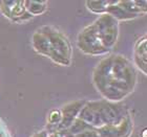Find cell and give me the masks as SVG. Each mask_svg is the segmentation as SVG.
Returning <instances> with one entry per match:
<instances>
[{"mask_svg":"<svg viewBox=\"0 0 147 137\" xmlns=\"http://www.w3.org/2000/svg\"><path fill=\"white\" fill-rule=\"evenodd\" d=\"M92 81L103 98L108 102H119L135 90L137 72L126 58L113 55L99 62Z\"/></svg>","mask_w":147,"mask_h":137,"instance_id":"obj_1","label":"cell"},{"mask_svg":"<svg viewBox=\"0 0 147 137\" xmlns=\"http://www.w3.org/2000/svg\"><path fill=\"white\" fill-rule=\"evenodd\" d=\"M77 45L80 50L86 55H102L108 52L99 38L98 29L95 23L86 26L80 31L77 39Z\"/></svg>","mask_w":147,"mask_h":137,"instance_id":"obj_2","label":"cell"},{"mask_svg":"<svg viewBox=\"0 0 147 137\" xmlns=\"http://www.w3.org/2000/svg\"><path fill=\"white\" fill-rule=\"evenodd\" d=\"M98 29L99 38L105 48L109 50L116 45L119 37V22L111 17L109 14L105 13L100 15L94 22Z\"/></svg>","mask_w":147,"mask_h":137,"instance_id":"obj_3","label":"cell"},{"mask_svg":"<svg viewBox=\"0 0 147 137\" xmlns=\"http://www.w3.org/2000/svg\"><path fill=\"white\" fill-rule=\"evenodd\" d=\"M89 103L98 112L104 126H118L128 115L125 106L123 105L113 104L108 101H97L89 102Z\"/></svg>","mask_w":147,"mask_h":137,"instance_id":"obj_4","label":"cell"},{"mask_svg":"<svg viewBox=\"0 0 147 137\" xmlns=\"http://www.w3.org/2000/svg\"><path fill=\"white\" fill-rule=\"evenodd\" d=\"M38 31H41L49 38L53 51L63 55L68 60H71V46L64 35L49 25H44L42 27H40Z\"/></svg>","mask_w":147,"mask_h":137,"instance_id":"obj_5","label":"cell"},{"mask_svg":"<svg viewBox=\"0 0 147 137\" xmlns=\"http://www.w3.org/2000/svg\"><path fill=\"white\" fill-rule=\"evenodd\" d=\"M0 9L5 17L17 23L26 22L34 17L28 12H26L24 1H20V0L0 1Z\"/></svg>","mask_w":147,"mask_h":137,"instance_id":"obj_6","label":"cell"},{"mask_svg":"<svg viewBox=\"0 0 147 137\" xmlns=\"http://www.w3.org/2000/svg\"><path fill=\"white\" fill-rule=\"evenodd\" d=\"M85 104H86L85 101H75L67 104V105H65L60 110L61 111L62 119L58 129H57V131H60V132L66 131L73 125V122L78 118L80 111L84 107Z\"/></svg>","mask_w":147,"mask_h":137,"instance_id":"obj_7","label":"cell"},{"mask_svg":"<svg viewBox=\"0 0 147 137\" xmlns=\"http://www.w3.org/2000/svg\"><path fill=\"white\" fill-rule=\"evenodd\" d=\"M146 36L142 37L137 41L134 51V61L135 65L142 72L147 73V49H146Z\"/></svg>","mask_w":147,"mask_h":137,"instance_id":"obj_8","label":"cell"},{"mask_svg":"<svg viewBox=\"0 0 147 137\" xmlns=\"http://www.w3.org/2000/svg\"><path fill=\"white\" fill-rule=\"evenodd\" d=\"M78 118L82 119L83 122H85L86 124H88L90 127L95 129H99L104 126L102 119L100 118V115L96 111L95 108L90 105L89 102H86L84 107L81 109L79 115H78Z\"/></svg>","mask_w":147,"mask_h":137,"instance_id":"obj_9","label":"cell"},{"mask_svg":"<svg viewBox=\"0 0 147 137\" xmlns=\"http://www.w3.org/2000/svg\"><path fill=\"white\" fill-rule=\"evenodd\" d=\"M33 47L37 52H39L40 55H45L47 58H49V55L52 53L53 48L52 45L49 43V38L44 34H42L41 31H37L33 36Z\"/></svg>","mask_w":147,"mask_h":137,"instance_id":"obj_10","label":"cell"},{"mask_svg":"<svg viewBox=\"0 0 147 137\" xmlns=\"http://www.w3.org/2000/svg\"><path fill=\"white\" fill-rule=\"evenodd\" d=\"M106 13L109 14L111 17H113L118 22L120 20H131V19L138 17L137 15H134L131 13L127 12L124 7L120 5L119 0H117V1H110L109 0V5H108Z\"/></svg>","mask_w":147,"mask_h":137,"instance_id":"obj_11","label":"cell"},{"mask_svg":"<svg viewBox=\"0 0 147 137\" xmlns=\"http://www.w3.org/2000/svg\"><path fill=\"white\" fill-rule=\"evenodd\" d=\"M119 4L122 7L134 15H141L142 13H146L147 1H136V0H119Z\"/></svg>","mask_w":147,"mask_h":137,"instance_id":"obj_12","label":"cell"},{"mask_svg":"<svg viewBox=\"0 0 147 137\" xmlns=\"http://www.w3.org/2000/svg\"><path fill=\"white\" fill-rule=\"evenodd\" d=\"M24 6L26 12L32 16L41 15L47 9V1L42 0H26L24 1Z\"/></svg>","mask_w":147,"mask_h":137,"instance_id":"obj_13","label":"cell"},{"mask_svg":"<svg viewBox=\"0 0 147 137\" xmlns=\"http://www.w3.org/2000/svg\"><path fill=\"white\" fill-rule=\"evenodd\" d=\"M87 9L90 12L95 14H105L107 11V7L109 5V0H98V1H86L85 2Z\"/></svg>","mask_w":147,"mask_h":137,"instance_id":"obj_14","label":"cell"},{"mask_svg":"<svg viewBox=\"0 0 147 137\" xmlns=\"http://www.w3.org/2000/svg\"><path fill=\"white\" fill-rule=\"evenodd\" d=\"M132 128H134V126H132L131 118L128 114L119 125L117 126L119 137H129L132 132Z\"/></svg>","mask_w":147,"mask_h":137,"instance_id":"obj_15","label":"cell"},{"mask_svg":"<svg viewBox=\"0 0 147 137\" xmlns=\"http://www.w3.org/2000/svg\"><path fill=\"white\" fill-rule=\"evenodd\" d=\"M62 115H61V111L60 110H53L52 112L49 113V132H54L57 131L60 122H61Z\"/></svg>","mask_w":147,"mask_h":137,"instance_id":"obj_16","label":"cell"},{"mask_svg":"<svg viewBox=\"0 0 147 137\" xmlns=\"http://www.w3.org/2000/svg\"><path fill=\"white\" fill-rule=\"evenodd\" d=\"M97 130H98L100 137H119L117 126L105 125Z\"/></svg>","mask_w":147,"mask_h":137,"instance_id":"obj_17","label":"cell"},{"mask_svg":"<svg viewBox=\"0 0 147 137\" xmlns=\"http://www.w3.org/2000/svg\"><path fill=\"white\" fill-rule=\"evenodd\" d=\"M69 137H100L99 135V132L97 129L95 128H89L85 131L81 132L79 134L74 135V136H69Z\"/></svg>","mask_w":147,"mask_h":137,"instance_id":"obj_18","label":"cell"},{"mask_svg":"<svg viewBox=\"0 0 147 137\" xmlns=\"http://www.w3.org/2000/svg\"><path fill=\"white\" fill-rule=\"evenodd\" d=\"M49 133V132H47ZM47 137H65L64 134H63V132H60V131H54V132H49V134H47Z\"/></svg>","mask_w":147,"mask_h":137,"instance_id":"obj_19","label":"cell"},{"mask_svg":"<svg viewBox=\"0 0 147 137\" xmlns=\"http://www.w3.org/2000/svg\"><path fill=\"white\" fill-rule=\"evenodd\" d=\"M0 137H9L7 131H6L5 128L2 125H0Z\"/></svg>","mask_w":147,"mask_h":137,"instance_id":"obj_20","label":"cell"},{"mask_svg":"<svg viewBox=\"0 0 147 137\" xmlns=\"http://www.w3.org/2000/svg\"><path fill=\"white\" fill-rule=\"evenodd\" d=\"M47 131H40V132H38V133H36V134L34 135L33 137H47Z\"/></svg>","mask_w":147,"mask_h":137,"instance_id":"obj_21","label":"cell"},{"mask_svg":"<svg viewBox=\"0 0 147 137\" xmlns=\"http://www.w3.org/2000/svg\"><path fill=\"white\" fill-rule=\"evenodd\" d=\"M142 137H147V130L146 129H144L143 132H142Z\"/></svg>","mask_w":147,"mask_h":137,"instance_id":"obj_22","label":"cell"}]
</instances>
